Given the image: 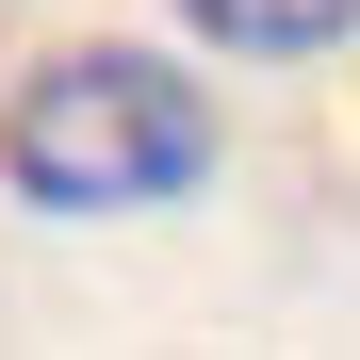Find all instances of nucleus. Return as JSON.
<instances>
[{"label": "nucleus", "instance_id": "1", "mask_svg": "<svg viewBox=\"0 0 360 360\" xmlns=\"http://www.w3.org/2000/svg\"><path fill=\"white\" fill-rule=\"evenodd\" d=\"M0 180L17 213H164L213 180V82H180L164 49H49L0 98Z\"/></svg>", "mask_w": 360, "mask_h": 360}, {"label": "nucleus", "instance_id": "2", "mask_svg": "<svg viewBox=\"0 0 360 360\" xmlns=\"http://www.w3.org/2000/svg\"><path fill=\"white\" fill-rule=\"evenodd\" d=\"M180 33L229 66H311V49H360V0H180Z\"/></svg>", "mask_w": 360, "mask_h": 360}]
</instances>
